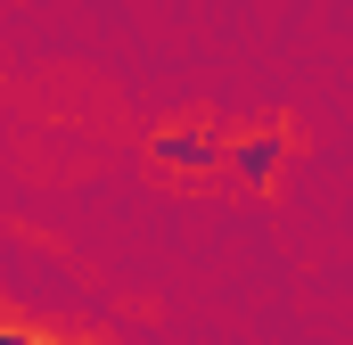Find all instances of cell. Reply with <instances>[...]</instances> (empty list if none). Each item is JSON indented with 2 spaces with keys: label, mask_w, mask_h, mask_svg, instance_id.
Wrapping results in <instances>:
<instances>
[{
  "label": "cell",
  "mask_w": 353,
  "mask_h": 345,
  "mask_svg": "<svg viewBox=\"0 0 353 345\" xmlns=\"http://www.w3.org/2000/svg\"><path fill=\"white\" fill-rule=\"evenodd\" d=\"M148 165L173 172V181H205V172H230V140H222L214 124L181 115V124H157V132H148Z\"/></svg>",
  "instance_id": "1"
},
{
  "label": "cell",
  "mask_w": 353,
  "mask_h": 345,
  "mask_svg": "<svg viewBox=\"0 0 353 345\" xmlns=\"http://www.w3.org/2000/svg\"><path fill=\"white\" fill-rule=\"evenodd\" d=\"M288 165H296V140H288L279 124L239 132V140H230V181H239V189H255V197H263V189H279V172H288Z\"/></svg>",
  "instance_id": "2"
},
{
  "label": "cell",
  "mask_w": 353,
  "mask_h": 345,
  "mask_svg": "<svg viewBox=\"0 0 353 345\" xmlns=\"http://www.w3.org/2000/svg\"><path fill=\"white\" fill-rule=\"evenodd\" d=\"M0 345H90V337H66V329H33V321H8Z\"/></svg>",
  "instance_id": "3"
}]
</instances>
